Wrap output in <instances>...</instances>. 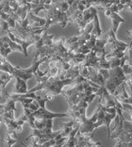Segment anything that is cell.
Masks as SVG:
<instances>
[{"label": "cell", "instance_id": "cell-1", "mask_svg": "<svg viewBox=\"0 0 132 147\" xmlns=\"http://www.w3.org/2000/svg\"><path fill=\"white\" fill-rule=\"evenodd\" d=\"M67 117L69 118L68 113H58L48 111L46 109V105L41 106L35 112H31L28 109H24V115L22 117V119L25 122H27L29 126L32 129L42 130L46 127L47 121L54 118H62Z\"/></svg>", "mask_w": 132, "mask_h": 147}, {"label": "cell", "instance_id": "cell-2", "mask_svg": "<svg viewBox=\"0 0 132 147\" xmlns=\"http://www.w3.org/2000/svg\"><path fill=\"white\" fill-rule=\"evenodd\" d=\"M37 85L34 88L28 90L27 93H36V91L44 90L47 92L48 94L52 95L53 97L55 95L61 94L63 87L67 85H71L74 82V80L73 79H65V80H59L56 77H48L47 76L39 77L37 74L35 75Z\"/></svg>", "mask_w": 132, "mask_h": 147}, {"label": "cell", "instance_id": "cell-3", "mask_svg": "<svg viewBox=\"0 0 132 147\" xmlns=\"http://www.w3.org/2000/svg\"><path fill=\"white\" fill-rule=\"evenodd\" d=\"M48 61L47 59H39V60H33V64L31 67L23 69L21 67H15L10 64L5 58L2 57L0 55V71L8 73L13 77H19L22 80H24L27 82L28 79L32 77V75L38 74L41 71L39 70V66L42 64L43 63H46Z\"/></svg>", "mask_w": 132, "mask_h": 147}, {"label": "cell", "instance_id": "cell-4", "mask_svg": "<svg viewBox=\"0 0 132 147\" xmlns=\"http://www.w3.org/2000/svg\"><path fill=\"white\" fill-rule=\"evenodd\" d=\"M15 103L16 101L12 99L7 100L0 118L1 122H3L7 125L8 131H16L18 133H20L22 131V125L24 124L25 121L22 118H20L18 121L15 120L14 112L17 111L15 108Z\"/></svg>", "mask_w": 132, "mask_h": 147}, {"label": "cell", "instance_id": "cell-5", "mask_svg": "<svg viewBox=\"0 0 132 147\" xmlns=\"http://www.w3.org/2000/svg\"><path fill=\"white\" fill-rule=\"evenodd\" d=\"M54 35H47L46 31L43 32L41 39L35 43V53L34 60L50 59L51 55L54 53L53 49V39Z\"/></svg>", "mask_w": 132, "mask_h": 147}, {"label": "cell", "instance_id": "cell-6", "mask_svg": "<svg viewBox=\"0 0 132 147\" xmlns=\"http://www.w3.org/2000/svg\"><path fill=\"white\" fill-rule=\"evenodd\" d=\"M84 80L85 78L79 75L74 80L75 86L73 88L66 90H62L61 94H63L64 97H65V99L68 101L69 106L77 105L79 103V101L85 96L84 88Z\"/></svg>", "mask_w": 132, "mask_h": 147}, {"label": "cell", "instance_id": "cell-7", "mask_svg": "<svg viewBox=\"0 0 132 147\" xmlns=\"http://www.w3.org/2000/svg\"><path fill=\"white\" fill-rule=\"evenodd\" d=\"M52 119H50L47 121L45 128L42 130L32 129L31 134L28 136L25 141H28L31 138H33L37 144L42 145L50 140L55 139L60 133V130L58 131H52Z\"/></svg>", "mask_w": 132, "mask_h": 147}, {"label": "cell", "instance_id": "cell-8", "mask_svg": "<svg viewBox=\"0 0 132 147\" xmlns=\"http://www.w3.org/2000/svg\"><path fill=\"white\" fill-rule=\"evenodd\" d=\"M109 74H110V77L106 81L104 86L110 94L113 95L117 88L126 81V77L125 76L122 68L120 67H117L113 69H110Z\"/></svg>", "mask_w": 132, "mask_h": 147}, {"label": "cell", "instance_id": "cell-9", "mask_svg": "<svg viewBox=\"0 0 132 147\" xmlns=\"http://www.w3.org/2000/svg\"><path fill=\"white\" fill-rule=\"evenodd\" d=\"M9 99L15 100L16 102H21L24 107V109H28L31 112H35L40 108L38 104L40 95L36 93H27L24 94H10Z\"/></svg>", "mask_w": 132, "mask_h": 147}, {"label": "cell", "instance_id": "cell-10", "mask_svg": "<svg viewBox=\"0 0 132 147\" xmlns=\"http://www.w3.org/2000/svg\"><path fill=\"white\" fill-rule=\"evenodd\" d=\"M108 47L111 49L112 51L117 50L120 52H125L126 49L129 47V44H126L124 42L120 41L116 39V34L113 32L112 29H111L108 33Z\"/></svg>", "mask_w": 132, "mask_h": 147}, {"label": "cell", "instance_id": "cell-11", "mask_svg": "<svg viewBox=\"0 0 132 147\" xmlns=\"http://www.w3.org/2000/svg\"><path fill=\"white\" fill-rule=\"evenodd\" d=\"M27 22L28 24V26L34 30H44V27L46 24V21L44 18H39L35 16L31 11H29L27 13V16L26 18ZM46 31V30H45Z\"/></svg>", "mask_w": 132, "mask_h": 147}, {"label": "cell", "instance_id": "cell-12", "mask_svg": "<svg viewBox=\"0 0 132 147\" xmlns=\"http://www.w3.org/2000/svg\"><path fill=\"white\" fill-rule=\"evenodd\" d=\"M97 13V10L94 7H90L89 8L86 9L83 13V18L81 22L78 25V27L80 28V33L85 29L87 25H88L93 21L94 15Z\"/></svg>", "mask_w": 132, "mask_h": 147}, {"label": "cell", "instance_id": "cell-13", "mask_svg": "<svg viewBox=\"0 0 132 147\" xmlns=\"http://www.w3.org/2000/svg\"><path fill=\"white\" fill-rule=\"evenodd\" d=\"M105 15L112 19V29L115 34H116L118 27H119V25L120 23H126L125 19L121 18L118 13L111 12L108 10H106L105 11Z\"/></svg>", "mask_w": 132, "mask_h": 147}, {"label": "cell", "instance_id": "cell-14", "mask_svg": "<svg viewBox=\"0 0 132 147\" xmlns=\"http://www.w3.org/2000/svg\"><path fill=\"white\" fill-rule=\"evenodd\" d=\"M18 132H16V131H7V136L6 138H5V143H6L7 147H12V146H13L14 144H16V143H20L21 145L27 146L24 143H22V142L21 141V140H20V138H19V136H18Z\"/></svg>", "mask_w": 132, "mask_h": 147}, {"label": "cell", "instance_id": "cell-15", "mask_svg": "<svg viewBox=\"0 0 132 147\" xmlns=\"http://www.w3.org/2000/svg\"><path fill=\"white\" fill-rule=\"evenodd\" d=\"M17 82H16V90H17V94H27L28 92L27 90V82L24 80L19 78V77H16Z\"/></svg>", "mask_w": 132, "mask_h": 147}, {"label": "cell", "instance_id": "cell-16", "mask_svg": "<svg viewBox=\"0 0 132 147\" xmlns=\"http://www.w3.org/2000/svg\"><path fill=\"white\" fill-rule=\"evenodd\" d=\"M93 31H92V35H94L95 36H97V38H100L102 36V29L100 27V23H99V19H98V17H97V13L94 15V18H93Z\"/></svg>", "mask_w": 132, "mask_h": 147}, {"label": "cell", "instance_id": "cell-17", "mask_svg": "<svg viewBox=\"0 0 132 147\" xmlns=\"http://www.w3.org/2000/svg\"><path fill=\"white\" fill-rule=\"evenodd\" d=\"M11 52H12V50H11V49L9 47L8 44L7 42L2 41V45L0 46V55L2 57H3V58H6L7 56Z\"/></svg>", "mask_w": 132, "mask_h": 147}, {"label": "cell", "instance_id": "cell-18", "mask_svg": "<svg viewBox=\"0 0 132 147\" xmlns=\"http://www.w3.org/2000/svg\"><path fill=\"white\" fill-rule=\"evenodd\" d=\"M56 142V140L55 139H53V140H50V141H47L42 145H39L37 144L36 141H34V139L32 138V141H31V144L30 146H27V147H52L55 144Z\"/></svg>", "mask_w": 132, "mask_h": 147}, {"label": "cell", "instance_id": "cell-19", "mask_svg": "<svg viewBox=\"0 0 132 147\" xmlns=\"http://www.w3.org/2000/svg\"><path fill=\"white\" fill-rule=\"evenodd\" d=\"M126 8L132 12V1H126Z\"/></svg>", "mask_w": 132, "mask_h": 147}, {"label": "cell", "instance_id": "cell-20", "mask_svg": "<svg viewBox=\"0 0 132 147\" xmlns=\"http://www.w3.org/2000/svg\"><path fill=\"white\" fill-rule=\"evenodd\" d=\"M126 34H127L128 36L130 37V42H131L132 43V29L131 28L126 30Z\"/></svg>", "mask_w": 132, "mask_h": 147}, {"label": "cell", "instance_id": "cell-21", "mask_svg": "<svg viewBox=\"0 0 132 147\" xmlns=\"http://www.w3.org/2000/svg\"><path fill=\"white\" fill-rule=\"evenodd\" d=\"M2 99V91H1V90H0V100Z\"/></svg>", "mask_w": 132, "mask_h": 147}]
</instances>
